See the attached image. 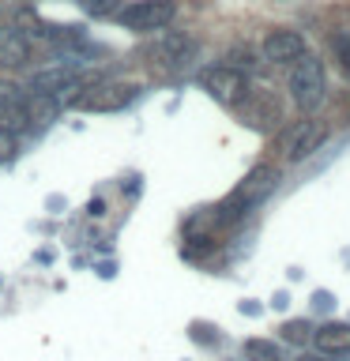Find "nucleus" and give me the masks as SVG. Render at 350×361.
I'll return each instance as SVG.
<instances>
[{"mask_svg":"<svg viewBox=\"0 0 350 361\" xmlns=\"http://www.w3.org/2000/svg\"><path fill=\"white\" fill-rule=\"evenodd\" d=\"M279 185V169L275 166H256L253 173H248L241 185L234 188V196L222 203V207H215V214H219V222H237L241 214H248L256 207V203H264L271 192H275Z\"/></svg>","mask_w":350,"mask_h":361,"instance_id":"nucleus-1","label":"nucleus"},{"mask_svg":"<svg viewBox=\"0 0 350 361\" xmlns=\"http://www.w3.org/2000/svg\"><path fill=\"white\" fill-rule=\"evenodd\" d=\"M290 98L301 113H316L327 98V75H324V64L316 56L301 53L298 61L290 64Z\"/></svg>","mask_w":350,"mask_h":361,"instance_id":"nucleus-2","label":"nucleus"},{"mask_svg":"<svg viewBox=\"0 0 350 361\" xmlns=\"http://www.w3.org/2000/svg\"><path fill=\"white\" fill-rule=\"evenodd\" d=\"M324 140H327V124L316 121L313 113H305L301 121H294L290 128H282L279 154L286 158V162H305V158H313L316 151H320Z\"/></svg>","mask_w":350,"mask_h":361,"instance_id":"nucleus-3","label":"nucleus"},{"mask_svg":"<svg viewBox=\"0 0 350 361\" xmlns=\"http://www.w3.org/2000/svg\"><path fill=\"white\" fill-rule=\"evenodd\" d=\"M147 56L151 64H158L162 72H185V68L196 61V38L185 30H155V42L147 45Z\"/></svg>","mask_w":350,"mask_h":361,"instance_id":"nucleus-4","label":"nucleus"},{"mask_svg":"<svg viewBox=\"0 0 350 361\" xmlns=\"http://www.w3.org/2000/svg\"><path fill=\"white\" fill-rule=\"evenodd\" d=\"M237 113H241V121L248 124V128H260V132H271L279 128L282 117H286V106H282V98L275 94V90L267 87H248V94L234 106Z\"/></svg>","mask_w":350,"mask_h":361,"instance_id":"nucleus-5","label":"nucleus"},{"mask_svg":"<svg viewBox=\"0 0 350 361\" xmlns=\"http://www.w3.org/2000/svg\"><path fill=\"white\" fill-rule=\"evenodd\" d=\"M174 16H177L174 0H132L128 8L117 11V23L132 34H155V30L169 27Z\"/></svg>","mask_w":350,"mask_h":361,"instance_id":"nucleus-6","label":"nucleus"},{"mask_svg":"<svg viewBox=\"0 0 350 361\" xmlns=\"http://www.w3.org/2000/svg\"><path fill=\"white\" fill-rule=\"evenodd\" d=\"M140 98V87L135 83H90L83 87V94L76 98L79 109L87 113H121L124 106H132V102Z\"/></svg>","mask_w":350,"mask_h":361,"instance_id":"nucleus-7","label":"nucleus"},{"mask_svg":"<svg viewBox=\"0 0 350 361\" xmlns=\"http://www.w3.org/2000/svg\"><path fill=\"white\" fill-rule=\"evenodd\" d=\"M200 83L215 102H222V106H237V102L248 94V75L234 64H211L207 72L200 75Z\"/></svg>","mask_w":350,"mask_h":361,"instance_id":"nucleus-8","label":"nucleus"},{"mask_svg":"<svg viewBox=\"0 0 350 361\" xmlns=\"http://www.w3.org/2000/svg\"><path fill=\"white\" fill-rule=\"evenodd\" d=\"M76 87H79V75L68 64H49V68H38V72L27 75L30 94H64V90H76Z\"/></svg>","mask_w":350,"mask_h":361,"instance_id":"nucleus-9","label":"nucleus"},{"mask_svg":"<svg viewBox=\"0 0 350 361\" xmlns=\"http://www.w3.org/2000/svg\"><path fill=\"white\" fill-rule=\"evenodd\" d=\"M260 53H264V61L267 64H294L298 56L305 53V38L298 30H271L267 38H264V45H260Z\"/></svg>","mask_w":350,"mask_h":361,"instance_id":"nucleus-10","label":"nucleus"},{"mask_svg":"<svg viewBox=\"0 0 350 361\" xmlns=\"http://www.w3.org/2000/svg\"><path fill=\"white\" fill-rule=\"evenodd\" d=\"M0 128L11 132V135L30 128L27 94H19V87H11V83H0Z\"/></svg>","mask_w":350,"mask_h":361,"instance_id":"nucleus-11","label":"nucleus"},{"mask_svg":"<svg viewBox=\"0 0 350 361\" xmlns=\"http://www.w3.org/2000/svg\"><path fill=\"white\" fill-rule=\"evenodd\" d=\"M309 343L320 350L324 357H339V354H350V324H320L313 327V338Z\"/></svg>","mask_w":350,"mask_h":361,"instance_id":"nucleus-12","label":"nucleus"},{"mask_svg":"<svg viewBox=\"0 0 350 361\" xmlns=\"http://www.w3.org/2000/svg\"><path fill=\"white\" fill-rule=\"evenodd\" d=\"M30 61V38L16 27H0V68H23Z\"/></svg>","mask_w":350,"mask_h":361,"instance_id":"nucleus-13","label":"nucleus"},{"mask_svg":"<svg viewBox=\"0 0 350 361\" xmlns=\"http://www.w3.org/2000/svg\"><path fill=\"white\" fill-rule=\"evenodd\" d=\"M27 117L30 128H49L61 117V94H27Z\"/></svg>","mask_w":350,"mask_h":361,"instance_id":"nucleus-14","label":"nucleus"},{"mask_svg":"<svg viewBox=\"0 0 350 361\" xmlns=\"http://www.w3.org/2000/svg\"><path fill=\"white\" fill-rule=\"evenodd\" d=\"M245 357L248 361H279V346L267 338H248L245 343Z\"/></svg>","mask_w":350,"mask_h":361,"instance_id":"nucleus-15","label":"nucleus"},{"mask_svg":"<svg viewBox=\"0 0 350 361\" xmlns=\"http://www.w3.org/2000/svg\"><path fill=\"white\" fill-rule=\"evenodd\" d=\"M282 338H286V343H294V346L309 343V338H313L309 320H286V324H282Z\"/></svg>","mask_w":350,"mask_h":361,"instance_id":"nucleus-16","label":"nucleus"},{"mask_svg":"<svg viewBox=\"0 0 350 361\" xmlns=\"http://www.w3.org/2000/svg\"><path fill=\"white\" fill-rule=\"evenodd\" d=\"M76 4L95 19H106V16H117L121 11V0H76Z\"/></svg>","mask_w":350,"mask_h":361,"instance_id":"nucleus-17","label":"nucleus"},{"mask_svg":"<svg viewBox=\"0 0 350 361\" xmlns=\"http://www.w3.org/2000/svg\"><path fill=\"white\" fill-rule=\"evenodd\" d=\"M11 158H16V135L0 128V166H4V162H11Z\"/></svg>","mask_w":350,"mask_h":361,"instance_id":"nucleus-18","label":"nucleus"},{"mask_svg":"<svg viewBox=\"0 0 350 361\" xmlns=\"http://www.w3.org/2000/svg\"><path fill=\"white\" fill-rule=\"evenodd\" d=\"M192 338H196V343H215L219 335H211L207 324H196V327H192Z\"/></svg>","mask_w":350,"mask_h":361,"instance_id":"nucleus-19","label":"nucleus"},{"mask_svg":"<svg viewBox=\"0 0 350 361\" xmlns=\"http://www.w3.org/2000/svg\"><path fill=\"white\" fill-rule=\"evenodd\" d=\"M313 305H316V309H332V293H316V298H313Z\"/></svg>","mask_w":350,"mask_h":361,"instance_id":"nucleus-20","label":"nucleus"},{"mask_svg":"<svg viewBox=\"0 0 350 361\" xmlns=\"http://www.w3.org/2000/svg\"><path fill=\"white\" fill-rule=\"evenodd\" d=\"M90 214H95V219H102V214H106V200H90V207H87Z\"/></svg>","mask_w":350,"mask_h":361,"instance_id":"nucleus-21","label":"nucleus"},{"mask_svg":"<svg viewBox=\"0 0 350 361\" xmlns=\"http://www.w3.org/2000/svg\"><path fill=\"white\" fill-rule=\"evenodd\" d=\"M343 68L350 72V45H343Z\"/></svg>","mask_w":350,"mask_h":361,"instance_id":"nucleus-22","label":"nucleus"},{"mask_svg":"<svg viewBox=\"0 0 350 361\" xmlns=\"http://www.w3.org/2000/svg\"><path fill=\"white\" fill-rule=\"evenodd\" d=\"M298 361H324V354H301Z\"/></svg>","mask_w":350,"mask_h":361,"instance_id":"nucleus-23","label":"nucleus"}]
</instances>
